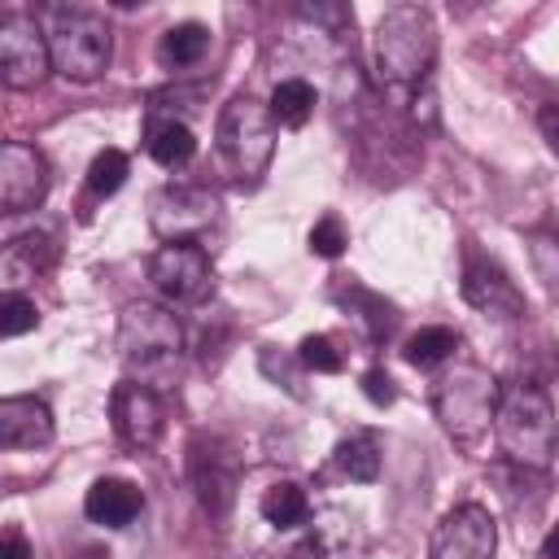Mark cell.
Wrapping results in <instances>:
<instances>
[{
    "mask_svg": "<svg viewBox=\"0 0 559 559\" xmlns=\"http://www.w3.org/2000/svg\"><path fill=\"white\" fill-rule=\"evenodd\" d=\"M118 358L127 367V380H140L148 389H170L183 358V323L170 306L157 301H131L118 314Z\"/></svg>",
    "mask_w": 559,
    "mask_h": 559,
    "instance_id": "6da1fadb",
    "label": "cell"
},
{
    "mask_svg": "<svg viewBox=\"0 0 559 559\" xmlns=\"http://www.w3.org/2000/svg\"><path fill=\"white\" fill-rule=\"evenodd\" d=\"M493 441L515 467L546 472L559 454V424H555L550 393L533 380L502 384L498 415H493Z\"/></svg>",
    "mask_w": 559,
    "mask_h": 559,
    "instance_id": "7a4b0ae2",
    "label": "cell"
},
{
    "mask_svg": "<svg viewBox=\"0 0 559 559\" xmlns=\"http://www.w3.org/2000/svg\"><path fill=\"white\" fill-rule=\"evenodd\" d=\"M437 66V22L424 4H393L376 22V70L384 87L419 92Z\"/></svg>",
    "mask_w": 559,
    "mask_h": 559,
    "instance_id": "3957f363",
    "label": "cell"
},
{
    "mask_svg": "<svg viewBox=\"0 0 559 559\" xmlns=\"http://www.w3.org/2000/svg\"><path fill=\"white\" fill-rule=\"evenodd\" d=\"M498 397H502V384L480 362L450 358L432 380V415H437L441 432L463 450H476L489 437Z\"/></svg>",
    "mask_w": 559,
    "mask_h": 559,
    "instance_id": "277c9868",
    "label": "cell"
},
{
    "mask_svg": "<svg viewBox=\"0 0 559 559\" xmlns=\"http://www.w3.org/2000/svg\"><path fill=\"white\" fill-rule=\"evenodd\" d=\"M44 35L52 52V70L70 83H92L109 70L114 35L109 22L87 4H48L44 9Z\"/></svg>",
    "mask_w": 559,
    "mask_h": 559,
    "instance_id": "5b68a950",
    "label": "cell"
},
{
    "mask_svg": "<svg viewBox=\"0 0 559 559\" xmlns=\"http://www.w3.org/2000/svg\"><path fill=\"white\" fill-rule=\"evenodd\" d=\"M218 153L231 166V175L240 183H258L275 157V140H280V122L271 114V105L253 100V96H231L218 114L214 127Z\"/></svg>",
    "mask_w": 559,
    "mask_h": 559,
    "instance_id": "8992f818",
    "label": "cell"
},
{
    "mask_svg": "<svg viewBox=\"0 0 559 559\" xmlns=\"http://www.w3.org/2000/svg\"><path fill=\"white\" fill-rule=\"evenodd\" d=\"M148 223L162 245H201L218 227V197L197 183H166L148 201Z\"/></svg>",
    "mask_w": 559,
    "mask_h": 559,
    "instance_id": "52a82bcc",
    "label": "cell"
},
{
    "mask_svg": "<svg viewBox=\"0 0 559 559\" xmlns=\"http://www.w3.org/2000/svg\"><path fill=\"white\" fill-rule=\"evenodd\" d=\"M148 284L166 306H201L214 293V266L205 245H157L148 258Z\"/></svg>",
    "mask_w": 559,
    "mask_h": 559,
    "instance_id": "ba28073f",
    "label": "cell"
},
{
    "mask_svg": "<svg viewBox=\"0 0 559 559\" xmlns=\"http://www.w3.org/2000/svg\"><path fill=\"white\" fill-rule=\"evenodd\" d=\"M48 70H52L48 35L31 13L9 9L0 17V83L9 92H26V87H39Z\"/></svg>",
    "mask_w": 559,
    "mask_h": 559,
    "instance_id": "9c48e42d",
    "label": "cell"
},
{
    "mask_svg": "<svg viewBox=\"0 0 559 559\" xmlns=\"http://www.w3.org/2000/svg\"><path fill=\"white\" fill-rule=\"evenodd\" d=\"M183 467H188V485H192L197 502L214 520H223L231 511L236 485H240V459H236V450L227 441H218V437H192Z\"/></svg>",
    "mask_w": 559,
    "mask_h": 559,
    "instance_id": "30bf717a",
    "label": "cell"
},
{
    "mask_svg": "<svg viewBox=\"0 0 559 559\" xmlns=\"http://www.w3.org/2000/svg\"><path fill=\"white\" fill-rule=\"evenodd\" d=\"M498 550V524L480 502L450 507L428 542V559H493Z\"/></svg>",
    "mask_w": 559,
    "mask_h": 559,
    "instance_id": "8fae6325",
    "label": "cell"
},
{
    "mask_svg": "<svg viewBox=\"0 0 559 559\" xmlns=\"http://www.w3.org/2000/svg\"><path fill=\"white\" fill-rule=\"evenodd\" d=\"M109 419H114V432L127 450H153L162 441V428H166L162 393L140 384V380H118L109 393Z\"/></svg>",
    "mask_w": 559,
    "mask_h": 559,
    "instance_id": "7c38bea8",
    "label": "cell"
},
{
    "mask_svg": "<svg viewBox=\"0 0 559 559\" xmlns=\"http://www.w3.org/2000/svg\"><path fill=\"white\" fill-rule=\"evenodd\" d=\"M48 197V162L39 148L22 140L0 144V210L4 214H26L39 210Z\"/></svg>",
    "mask_w": 559,
    "mask_h": 559,
    "instance_id": "4fadbf2b",
    "label": "cell"
},
{
    "mask_svg": "<svg viewBox=\"0 0 559 559\" xmlns=\"http://www.w3.org/2000/svg\"><path fill=\"white\" fill-rule=\"evenodd\" d=\"M463 301L480 314L493 319H520L524 314V293L515 288V280L485 253H467L463 258Z\"/></svg>",
    "mask_w": 559,
    "mask_h": 559,
    "instance_id": "5bb4252c",
    "label": "cell"
},
{
    "mask_svg": "<svg viewBox=\"0 0 559 559\" xmlns=\"http://www.w3.org/2000/svg\"><path fill=\"white\" fill-rule=\"evenodd\" d=\"M52 441V411L35 393H13L0 402V450H39Z\"/></svg>",
    "mask_w": 559,
    "mask_h": 559,
    "instance_id": "9a60e30c",
    "label": "cell"
},
{
    "mask_svg": "<svg viewBox=\"0 0 559 559\" xmlns=\"http://www.w3.org/2000/svg\"><path fill=\"white\" fill-rule=\"evenodd\" d=\"M140 511H144V493H140V485H131L122 476H100L83 493V515L105 528H127Z\"/></svg>",
    "mask_w": 559,
    "mask_h": 559,
    "instance_id": "2e32d148",
    "label": "cell"
},
{
    "mask_svg": "<svg viewBox=\"0 0 559 559\" xmlns=\"http://www.w3.org/2000/svg\"><path fill=\"white\" fill-rule=\"evenodd\" d=\"M57 249L44 231H26V236H13L0 253V280H4V293H17L22 284H31L35 275H44L52 266Z\"/></svg>",
    "mask_w": 559,
    "mask_h": 559,
    "instance_id": "e0dca14e",
    "label": "cell"
},
{
    "mask_svg": "<svg viewBox=\"0 0 559 559\" xmlns=\"http://www.w3.org/2000/svg\"><path fill=\"white\" fill-rule=\"evenodd\" d=\"M332 301L336 306H345L349 314H354V323L371 336V341H384L389 332H393V323H397V314H393V306L380 297V293H371V288H362L354 275H336V288H332Z\"/></svg>",
    "mask_w": 559,
    "mask_h": 559,
    "instance_id": "ac0fdd59",
    "label": "cell"
},
{
    "mask_svg": "<svg viewBox=\"0 0 559 559\" xmlns=\"http://www.w3.org/2000/svg\"><path fill=\"white\" fill-rule=\"evenodd\" d=\"M358 528H354V515L341 511V507H323L314 520H310V533H306V546L297 555H314V559H341L349 555Z\"/></svg>",
    "mask_w": 559,
    "mask_h": 559,
    "instance_id": "d6986e66",
    "label": "cell"
},
{
    "mask_svg": "<svg viewBox=\"0 0 559 559\" xmlns=\"http://www.w3.org/2000/svg\"><path fill=\"white\" fill-rule=\"evenodd\" d=\"M144 148H148V157H153L157 166L179 170V166H188V162L197 157V135H192V127L179 122V118H153Z\"/></svg>",
    "mask_w": 559,
    "mask_h": 559,
    "instance_id": "ffe728a7",
    "label": "cell"
},
{
    "mask_svg": "<svg viewBox=\"0 0 559 559\" xmlns=\"http://www.w3.org/2000/svg\"><path fill=\"white\" fill-rule=\"evenodd\" d=\"M332 463H336V472H341L345 480L371 485V480L380 476V463H384V454H380V437H376V432H349L345 441H336Z\"/></svg>",
    "mask_w": 559,
    "mask_h": 559,
    "instance_id": "44dd1931",
    "label": "cell"
},
{
    "mask_svg": "<svg viewBox=\"0 0 559 559\" xmlns=\"http://www.w3.org/2000/svg\"><path fill=\"white\" fill-rule=\"evenodd\" d=\"M258 511H262V520H266L271 528L288 533V528H297V524L310 520V498H306V489H301L297 480H275V485L258 498Z\"/></svg>",
    "mask_w": 559,
    "mask_h": 559,
    "instance_id": "7402d4cb",
    "label": "cell"
},
{
    "mask_svg": "<svg viewBox=\"0 0 559 559\" xmlns=\"http://www.w3.org/2000/svg\"><path fill=\"white\" fill-rule=\"evenodd\" d=\"M205 52H210V26H201V22H179V26H170V31L162 35V44H157V61H162L166 70H188V66H197Z\"/></svg>",
    "mask_w": 559,
    "mask_h": 559,
    "instance_id": "603a6c76",
    "label": "cell"
},
{
    "mask_svg": "<svg viewBox=\"0 0 559 559\" xmlns=\"http://www.w3.org/2000/svg\"><path fill=\"white\" fill-rule=\"evenodd\" d=\"M454 349H459V332L454 328H419L415 336H406L402 358L411 367H419V371H437V367H445L454 358Z\"/></svg>",
    "mask_w": 559,
    "mask_h": 559,
    "instance_id": "cb8c5ba5",
    "label": "cell"
},
{
    "mask_svg": "<svg viewBox=\"0 0 559 559\" xmlns=\"http://www.w3.org/2000/svg\"><path fill=\"white\" fill-rule=\"evenodd\" d=\"M524 245H528L533 280L542 284V293L550 301H559V227H533L524 236Z\"/></svg>",
    "mask_w": 559,
    "mask_h": 559,
    "instance_id": "d4e9b609",
    "label": "cell"
},
{
    "mask_svg": "<svg viewBox=\"0 0 559 559\" xmlns=\"http://www.w3.org/2000/svg\"><path fill=\"white\" fill-rule=\"evenodd\" d=\"M271 114L280 127H306L314 114V87L306 79H280L271 92Z\"/></svg>",
    "mask_w": 559,
    "mask_h": 559,
    "instance_id": "484cf974",
    "label": "cell"
},
{
    "mask_svg": "<svg viewBox=\"0 0 559 559\" xmlns=\"http://www.w3.org/2000/svg\"><path fill=\"white\" fill-rule=\"evenodd\" d=\"M127 170H131V162H127L122 148H100L87 166V192L92 197H114L127 183Z\"/></svg>",
    "mask_w": 559,
    "mask_h": 559,
    "instance_id": "4316f807",
    "label": "cell"
},
{
    "mask_svg": "<svg viewBox=\"0 0 559 559\" xmlns=\"http://www.w3.org/2000/svg\"><path fill=\"white\" fill-rule=\"evenodd\" d=\"M297 358H301V367H306V371H314V376H336V371H345V354H341V349H336V341H332V336H323V332L301 336Z\"/></svg>",
    "mask_w": 559,
    "mask_h": 559,
    "instance_id": "83f0119b",
    "label": "cell"
},
{
    "mask_svg": "<svg viewBox=\"0 0 559 559\" xmlns=\"http://www.w3.org/2000/svg\"><path fill=\"white\" fill-rule=\"evenodd\" d=\"M258 367H262V371H266L275 384H284L293 397H306V389H301V376H297V371H306V367H301V358H297V354L288 358V354H280L275 345H266V349L258 354Z\"/></svg>",
    "mask_w": 559,
    "mask_h": 559,
    "instance_id": "f1b7e54d",
    "label": "cell"
},
{
    "mask_svg": "<svg viewBox=\"0 0 559 559\" xmlns=\"http://www.w3.org/2000/svg\"><path fill=\"white\" fill-rule=\"evenodd\" d=\"M31 328H39L35 301L22 297V293H4V301H0V336H22Z\"/></svg>",
    "mask_w": 559,
    "mask_h": 559,
    "instance_id": "f546056e",
    "label": "cell"
},
{
    "mask_svg": "<svg viewBox=\"0 0 559 559\" xmlns=\"http://www.w3.org/2000/svg\"><path fill=\"white\" fill-rule=\"evenodd\" d=\"M345 245H349V236H345V223H341L336 214H323V218L310 227V253H314V258H341Z\"/></svg>",
    "mask_w": 559,
    "mask_h": 559,
    "instance_id": "4dcf8cb0",
    "label": "cell"
},
{
    "mask_svg": "<svg viewBox=\"0 0 559 559\" xmlns=\"http://www.w3.org/2000/svg\"><path fill=\"white\" fill-rule=\"evenodd\" d=\"M297 13H301L306 22H314V26H323V31H332V35H336L341 26H349V22H354V13H349L345 4H301Z\"/></svg>",
    "mask_w": 559,
    "mask_h": 559,
    "instance_id": "1f68e13d",
    "label": "cell"
},
{
    "mask_svg": "<svg viewBox=\"0 0 559 559\" xmlns=\"http://www.w3.org/2000/svg\"><path fill=\"white\" fill-rule=\"evenodd\" d=\"M362 393H367V402H376V406H393V402H397V384H393V376L380 371V367H371V371L362 376Z\"/></svg>",
    "mask_w": 559,
    "mask_h": 559,
    "instance_id": "d6a6232c",
    "label": "cell"
},
{
    "mask_svg": "<svg viewBox=\"0 0 559 559\" xmlns=\"http://www.w3.org/2000/svg\"><path fill=\"white\" fill-rule=\"evenodd\" d=\"M537 131H542L546 148L559 157V105H542L537 109Z\"/></svg>",
    "mask_w": 559,
    "mask_h": 559,
    "instance_id": "836d02e7",
    "label": "cell"
},
{
    "mask_svg": "<svg viewBox=\"0 0 559 559\" xmlns=\"http://www.w3.org/2000/svg\"><path fill=\"white\" fill-rule=\"evenodd\" d=\"M0 559H31V542L22 537V528H4V542H0Z\"/></svg>",
    "mask_w": 559,
    "mask_h": 559,
    "instance_id": "e575fe53",
    "label": "cell"
},
{
    "mask_svg": "<svg viewBox=\"0 0 559 559\" xmlns=\"http://www.w3.org/2000/svg\"><path fill=\"white\" fill-rule=\"evenodd\" d=\"M537 559H559V520L550 524V533L542 537V550H537Z\"/></svg>",
    "mask_w": 559,
    "mask_h": 559,
    "instance_id": "d590c367",
    "label": "cell"
},
{
    "mask_svg": "<svg viewBox=\"0 0 559 559\" xmlns=\"http://www.w3.org/2000/svg\"><path fill=\"white\" fill-rule=\"evenodd\" d=\"M79 559H105V555H100V550H87V555H79Z\"/></svg>",
    "mask_w": 559,
    "mask_h": 559,
    "instance_id": "8d00e7d4",
    "label": "cell"
}]
</instances>
